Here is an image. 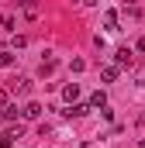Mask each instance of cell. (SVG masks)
I'll list each match as a JSON object with an SVG mask.
<instances>
[{
	"mask_svg": "<svg viewBox=\"0 0 145 148\" xmlns=\"http://www.w3.org/2000/svg\"><path fill=\"white\" fill-rule=\"evenodd\" d=\"M93 110V107H90V103H72L69 110H66V117H86V114Z\"/></svg>",
	"mask_w": 145,
	"mask_h": 148,
	"instance_id": "obj_1",
	"label": "cell"
},
{
	"mask_svg": "<svg viewBox=\"0 0 145 148\" xmlns=\"http://www.w3.org/2000/svg\"><path fill=\"white\" fill-rule=\"evenodd\" d=\"M114 62L117 66H131V48H117L114 52Z\"/></svg>",
	"mask_w": 145,
	"mask_h": 148,
	"instance_id": "obj_2",
	"label": "cell"
},
{
	"mask_svg": "<svg viewBox=\"0 0 145 148\" xmlns=\"http://www.w3.org/2000/svg\"><path fill=\"white\" fill-rule=\"evenodd\" d=\"M24 117H28V121H38V117H41V103H28V107H24Z\"/></svg>",
	"mask_w": 145,
	"mask_h": 148,
	"instance_id": "obj_3",
	"label": "cell"
},
{
	"mask_svg": "<svg viewBox=\"0 0 145 148\" xmlns=\"http://www.w3.org/2000/svg\"><path fill=\"white\" fill-rule=\"evenodd\" d=\"M14 93H17V97H28V93H31V79H17V83H14Z\"/></svg>",
	"mask_w": 145,
	"mask_h": 148,
	"instance_id": "obj_4",
	"label": "cell"
},
{
	"mask_svg": "<svg viewBox=\"0 0 145 148\" xmlns=\"http://www.w3.org/2000/svg\"><path fill=\"white\" fill-rule=\"evenodd\" d=\"M104 28L107 31H117V10H107L104 14Z\"/></svg>",
	"mask_w": 145,
	"mask_h": 148,
	"instance_id": "obj_5",
	"label": "cell"
},
{
	"mask_svg": "<svg viewBox=\"0 0 145 148\" xmlns=\"http://www.w3.org/2000/svg\"><path fill=\"white\" fill-rule=\"evenodd\" d=\"M62 97H66L69 103H76V97H79V83H69V86L62 90Z\"/></svg>",
	"mask_w": 145,
	"mask_h": 148,
	"instance_id": "obj_6",
	"label": "cell"
},
{
	"mask_svg": "<svg viewBox=\"0 0 145 148\" xmlns=\"http://www.w3.org/2000/svg\"><path fill=\"white\" fill-rule=\"evenodd\" d=\"M100 79H104V83H114V79H117V66H104V69H100Z\"/></svg>",
	"mask_w": 145,
	"mask_h": 148,
	"instance_id": "obj_7",
	"label": "cell"
},
{
	"mask_svg": "<svg viewBox=\"0 0 145 148\" xmlns=\"http://www.w3.org/2000/svg\"><path fill=\"white\" fill-rule=\"evenodd\" d=\"M14 117H17V107H14V103H7V107L0 110V124H3V121H14Z\"/></svg>",
	"mask_w": 145,
	"mask_h": 148,
	"instance_id": "obj_8",
	"label": "cell"
},
{
	"mask_svg": "<svg viewBox=\"0 0 145 148\" xmlns=\"http://www.w3.org/2000/svg\"><path fill=\"white\" fill-rule=\"evenodd\" d=\"M104 103H107V93H104V90H97V93L90 97V107H104Z\"/></svg>",
	"mask_w": 145,
	"mask_h": 148,
	"instance_id": "obj_9",
	"label": "cell"
},
{
	"mask_svg": "<svg viewBox=\"0 0 145 148\" xmlns=\"http://www.w3.org/2000/svg\"><path fill=\"white\" fill-rule=\"evenodd\" d=\"M55 73V59H45V62H41V76H52Z\"/></svg>",
	"mask_w": 145,
	"mask_h": 148,
	"instance_id": "obj_10",
	"label": "cell"
},
{
	"mask_svg": "<svg viewBox=\"0 0 145 148\" xmlns=\"http://www.w3.org/2000/svg\"><path fill=\"white\" fill-rule=\"evenodd\" d=\"M21 134H24V127H21V124H14V127H7V138H14V141H17Z\"/></svg>",
	"mask_w": 145,
	"mask_h": 148,
	"instance_id": "obj_11",
	"label": "cell"
},
{
	"mask_svg": "<svg viewBox=\"0 0 145 148\" xmlns=\"http://www.w3.org/2000/svg\"><path fill=\"white\" fill-rule=\"evenodd\" d=\"M0 66H14V52H0Z\"/></svg>",
	"mask_w": 145,
	"mask_h": 148,
	"instance_id": "obj_12",
	"label": "cell"
},
{
	"mask_svg": "<svg viewBox=\"0 0 145 148\" xmlns=\"http://www.w3.org/2000/svg\"><path fill=\"white\" fill-rule=\"evenodd\" d=\"M0 148H14V138H7V134H3V138H0Z\"/></svg>",
	"mask_w": 145,
	"mask_h": 148,
	"instance_id": "obj_13",
	"label": "cell"
},
{
	"mask_svg": "<svg viewBox=\"0 0 145 148\" xmlns=\"http://www.w3.org/2000/svg\"><path fill=\"white\" fill-rule=\"evenodd\" d=\"M3 107H7V93L0 90V110H3Z\"/></svg>",
	"mask_w": 145,
	"mask_h": 148,
	"instance_id": "obj_14",
	"label": "cell"
},
{
	"mask_svg": "<svg viewBox=\"0 0 145 148\" xmlns=\"http://www.w3.org/2000/svg\"><path fill=\"white\" fill-rule=\"evenodd\" d=\"M135 48H138V52H145V38H138V45H135Z\"/></svg>",
	"mask_w": 145,
	"mask_h": 148,
	"instance_id": "obj_15",
	"label": "cell"
},
{
	"mask_svg": "<svg viewBox=\"0 0 145 148\" xmlns=\"http://www.w3.org/2000/svg\"><path fill=\"white\" fill-rule=\"evenodd\" d=\"M124 3H128V7H135V0H124Z\"/></svg>",
	"mask_w": 145,
	"mask_h": 148,
	"instance_id": "obj_16",
	"label": "cell"
},
{
	"mask_svg": "<svg viewBox=\"0 0 145 148\" xmlns=\"http://www.w3.org/2000/svg\"><path fill=\"white\" fill-rule=\"evenodd\" d=\"M138 148H145V138H142V141H138Z\"/></svg>",
	"mask_w": 145,
	"mask_h": 148,
	"instance_id": "obj_17",
	"label": "cell"
}]
</instances>
